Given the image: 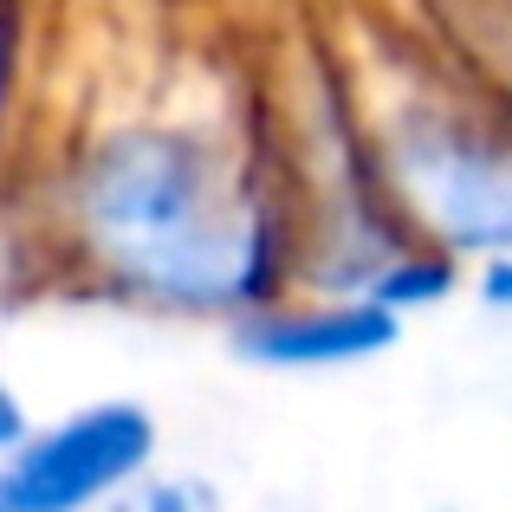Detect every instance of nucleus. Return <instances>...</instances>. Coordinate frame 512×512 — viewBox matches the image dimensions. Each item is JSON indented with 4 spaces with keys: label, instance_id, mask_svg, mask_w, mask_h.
<instances>
[{
    "label": "nucleus",
    "instance_id": "obj_4",
    "mask_svg": "<svg viewBox=\"0 0 512 512\" xmlns=\"http://www.w3.org/2000/svg\"><path fill=\"white\" fill-rule=\"evenodd\" d=\"M402 325L383 299L370 292H318V286H286L279 299L253 305L227 325V344L247 370L273 376H331V370H363L402 344Z\"/></svg>",
    "mask_w": 512,
    "mask_h": 512
},
{
    "label": "nucleus",
    "instance_id": "obj_8",
    "mask_svg": "<svg viewBox=\"0 0 512 512\" xmlns=\"http://www.w3.org/2000/svg\"><path fill=\"white\" fill-rule=\"evenodd\" d=\"M13 91H20V26L0 0V163H7V130H13Z\"/></svg>",
    "mask_w": 512,
    "mask_h": 512
},
{
    "label": "nucleus",
    "instance_id": "obj_7",
    "mask_svg": "<svg viewBox=\"0 0 512 512\" xmlns=\"http://www.w3.org/2000/svg\"><path fill=\"white\" fill-rule=\"evenodd\" d=\"M467 299L487 318H512V253H480V260H467Z\"/></svg>",
    "mask_w": 512,
    "mask_h": 512
},
{
    "label": "nucleus",
    "instance_id": "obj_2",
    "mask_svg": "<svg viewBox=\"0 0 512 512\" xmlns=\"http://www.w3.org/2000/svg\"><path fill=\"white\" fill-rule=\"evenodd\" d=\"M370 163L396 214L422 240L480 260L512 253V104L461 98L441 85H409L376 104Z\"/></svg>",
    "mask_w": 512,
    "mask_h": 512
},
{
    "label": "nucleus",
    "instance_id": "obj_6",
    "mask_svg": "<svg viewBox=\"0 0 512 512\" xmlns=\"http://www.w3.org/2000/svg\"><path fill=\"white\" fill-rule=\"evenodd\" d=\"M130 506L137 512H214L221 493H214L208 480H195V474H163V461H156L150 474L130 487Z\"/></svg>",
    "mask_w": 512,
    "mask_h": 512
},
{
    "label": "nucleus",
    "instance_id": "obj_10",
    "mask_svg": "<svg viewBox=\"0 0 512 512\" xmlns=\"http://www.w3.org/2000/svg\"><path fill=\"white\" fill-rule=\"evenodd\" d=\"M0 512H7V474H0Z\"/></svg>",
    "mask_w": 512,
    "mask_h": 512
},
{
    "label": "nucleus",
    "instance_id": "obj_3",
    "mask_svg": "<svg viewBox=\"0 0 512 512\" xmlns=\"http://www.w3.org/2000/svg\"><path fill=\"white\" fill-rule=\"evenodd\" d=\"M163 454V428L137 396H104L59 415L46 428H26L7 454V512H91L130 500L143 474Z\"/></svg>",
    "mask_w": 512,
    "mask_h": 512
},
{
    "label": "nucleus",
    "instance_id": "obj_9",
    "mask_svg": "<svg viewBox=\"0 0 512 512\" xmlns=\"http://www.w3.org/2000/svg\"><path fill=\"white\" fill-rule=\"evenodd\" d=\"M26 428H33V422H26V402H20V389H13L7 376H0V454H7L13 441L26 435Z\"/></svg>",
    "mask_w": 512,
    "mask_h": 512
},
{
    "label": "nucleus",
    "instance_id": "obj_5",
    "mask_svg": "<svg viewBox=\"0 0 512 512\" xmlns=\"http://www.w3.org/2000/svg\"><path fill=\"white\" fill-rule=\"evenodd\" d=\"M454 292H467V260L435 247V240H422V234H409L402 253L376 273L370 299H383L396 318H422V312H441Z\"/></svg>",
    "mask_w": 512,
    "mask_h": 512
},
{
    "label": "nucleus",
    "instance_id": "obj_1",
    "mask_svg": "<svg viewBox=\"0 0 512 512\" xmlns=\"http://www.w3.org/2000/svg\"><path fill=\"white\" fill-rule=\"evenodd\" d=\"M46 221L85 286L156 318L234 325L299 279L292 201L221 117L188 104L91 124L52 175Z\"/></svg>",
    "mask_w": 512,
    "mask_h": 512
}]
</instances>
